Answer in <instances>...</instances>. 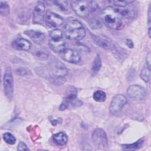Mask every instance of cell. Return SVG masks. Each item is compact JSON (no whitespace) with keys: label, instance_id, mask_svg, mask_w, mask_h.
Segmentation results:
<instances>
[{"label":"cell","instance_id":"obj_4","mask_svg":"<svg viewBox=\"0 0 151 151\" xmlns=\"http://www.w3.org/2000/svg\"><path fill=\"white\" fill-rule=\"evenodd\" d=\"M49 46L54 52L60 53L65 48V41L61 29H54L50 33Z\"/></svg>","mask_w":151,"mask_h":151},{"label":"cell","instance_id":"obj_5","mask_svg":"<svg viewBox=\"0 0 151 151\" xmlns=\"http://www.w3.org/2000/svg\"><path fill=\"white\" fill-rule=\"evenodd\" d=\"M3 86L4 94L9 101H11L14 96V81L11 68H5L3 76Z\"/></svg>","mask_w":151,"mask_h":151},{"label":"cell","instance_id":"obj_33","mask_svg":"<svg viewBox=\"0 0 151 151\" xmlns=\"http://www.w3.org/2000/svg\"><path fill=\"white\" fill-rule=\"evenodd\" d=\"M147 14H148V24H149V28L150 27V15H151V12H150V5H149V8H148V12H147Z\"/></svg>","mask_w":151,"mask_h":151},{"label":"cell","instance_id":"obj_10","mask_svg":"<svg viewBox=\"0 0 151 151\" xmlns=\"http://www.w3.org/2000/svg\"><path fill=\"white\" fill-rule=\"evenodd\" d=\"M146 90L145 88L137 84L130 86L127 89V94L128 97L134 100H142L146 96Z\"/></svg>","mask_w":151,"mask_h":151},{"label":"cell","instance_id":"obj_20","mask_svg":"<svg viewBox=\"0 0 151 151\" xmlns=\"http://www.w3.org/2000/svg\"><path fill=\"white\" fill-rule=\"evenodd\" d=\"M101 65H102V62H101V57H100V54H97L93 61V63H92V65H91V71L93 73H97L101 68Z\"/></svg>","mask_w":151,"mask_h":151},{"label":"cell","instance_id":"obj_29","mask_svg":"<svg viewBox=\"0 0 151 151\" xmlns=\"http://www.w3.org/2000/svg\"><path fill=\"white\" fill-rule=\"evenodd\" d=\"M35 55L41 60H45L48 58V54L42 51H38L35 52Z\"/></svg>","mask_w":151,"mask_h":151},{"label":"cell","instance_id":"obj_12","mask_svg":"<svg viewBox=\"0 0 151 151\" xmlns=\"http://www.w3.org/2000/svg\"><path fill=\"white\" fill-rule=\"evenodd\" d=\"M60 55L63 60L69 63L77 64L81 60V57L78 53L71 48H65L60 53Z\"/></svg>","mask_w":151,"mask_h":151},{"label":"cell","instance_id":"obj_6","mask_svg":"<svg viewBox=\"0 0 151 151\" xmlns=\"http://www.w3.org/2000/svg\"><path fill=\"white\" fill-rule=\"evenodd\" d=\"M77 91L76 88L73 86H69L67 88L65 97L60 106L59 110L63 111L67 109L71 104H73L74 106H76L77 104L81 105V101L77 99Z\"/></svg>","mask_w":151,"mask_h":151},{"label":"cell","instance_id":"obj_26","mask_svg":"<svg viewBox=\"0 0 151 151\" xmlns=\"http://www.w3.org/2000/svg\"><path fill=\"white\" fill-rule=\"evenodd\" d=\"M140 77L145 82H149L150 79V69L147 67L143 68L140 72Z\"/></svg>","mask_w":151,"mask_h":151},{"label":"cell","instance_id":"obj_32","mask_svg":"<svg viewBox=\"0 0 151 151\" xmlns=\"http://www.w3.org/2000/svg\"><path fill=\"white\" fill-rule=\"evenodd\" d=\"M126 45L129 47V48H133L134 47V44L133 42L132 41V40H131L130 39H127L126 40Z\"/></svg>","mask_w":151,"mask_h":151},{"label":"cell","instance_id":"obj_21","mask_svg":"<svg viewBox=\"0 0 151 151\" xmlns=\"http://www.w3.org/2000/svg\"><path fill=\"white\" fill-rule=\"evenodd\" d=\"M93 97L97 102H104L106 99V94L102 90H97L93 93Z\"/></svg>","mask_w":151,"mask_h":151},{"label":"cell","instance_id":"obj_34","mask_svg":"<svg viewBox=\"0 0 151 151\" xmlns=\"http://www.w3.org/2000/svg\"><path fill=\"white\" fill-rule=\"evenodd\" d=\"M147 33H148V36H149V37L150 38V27H149V28H148Z\"/></svg>","mask_w":151,"mask_h":151},{"label":"cell","instance_id":"obj_8","mask_svg":"<svg viewBox=\"0 0 151 151\" xmlns=\"http://www.w3.org/2000/svg\"><path fill=\"white\" fill-rule=\"evenodd\" d=\"M91 139L94 145L98 149H105L109 146L106 133L101 128H97L93 132Z\"/></svg>","mask_w":151,"mask_h":151},{"label":"cell","instance_id":"obj_9","mask_svg":"<svg viewBox=\"0 0 151 151\" xmlns=\"http://www.w3.org/2000/svg\"><path fill=\"white\" fill-rule=\"evenodd\" d=\"M127 101V99L125 96L120 94L116 95L110 102L109 107L110 113L113 115H117L121 112Z\"/></svg>","mask_w":151,"mask_h":151},{"label":"cell","instance_id":"obj_2","mask_svg":"<svg viewBox=\"0 0 151 151\" xmlns=\"http://www.w3.org/2000/svg\"><path fill=\"white\" fill-rule=\"evenodd\" d=\"M64 34L66 38L70 40H80L86 35V30L78 20L72 19L64 26Z\"/></svg>","mask_w":151,"mask_h":151},{"label":"cell","instance_id":"obj_14","mask_svg":"<svg viewBox=\"0 0 151 151\" xmlns=\"http://www.w3.org/2000/svg\"><path fill=\"white\" fill-rule=\"evenodd\" d=\"M63 22V18L58 14L53 12H49L47 14L45 23L49 27L57 28L60 27Z\"/></svg>","mask_w":151,"mask_h":151},{"label":"cell","instance_id":"obj_3","mask_svg":"<svg viewBox=\"0 0 151 151\" xmlns=\"http://www.w3.org/2000/svg\"><path fill=\"white\" fill-rule=\"evenodd\" d=\"M68 74V70L65 65L56 61L52 63L50 65V80L55 85H61L65 81V76Z\"/></svg>","mask_w":151,"mask_h":151},{"label":"cell","instance_id":"obj_25","mask_svg":"<svg viewBox=\"0 0 151 151\" xmlns=\"http://www.w3.org/2000/svg\"><path fill=\"white\" fill-rule=\"evenodd\" d=\"M109 3L111 4L112 5H115L118 8H123L125 7L130 4H132L133 2V1H108Z\"/></svg>","mask_w":151,"mask_h":151},{"label":"cell","instance_id":"obj_27","mask_svg":"<svg viewBox=\"0 0 151 151\" xmlns=\"http://www.w3.org/2000/svg\"><path fill=\"white\" fill-rule=\"evenodd\" d=\"M16 74L21 76H27L29 74H31V73L29 70L25 68H19L15 70Z\"/></svg>","mask_w":151,"mask_h":151},{"label":"cell","instance_id":"obj_11","mask_svg":"<svg viewBox=\"0 0 151 151\" xmlns=\"http://www.w3.org/2000/svg\"><path fill=\"white\" fill-rule=\"evenodd\" d=\"M45 7L42 2L38 1L35 5L32 12V22L34 24H42L45 17Z\"/></svg>","mask_w":151,"mask_h":151},{"label":"cell","instance_id":"obj_30","mask_svg":"<svg viewBox=\"0 0 151 151\" xmlns=\"http://www.w3.org/2000/svg\"><path fill=\"white\" fill-rule=\"evenodd\" d=\"M17 150H29V148L27 147V145L24 142H20L18 145Z\"/></svg>","mask_w":151,"mask_h":151},{"label":"cell","instance_id":"obj_13","mask_svg":"<svg viewBox=\"0 0 151 151\" xmlns=\"http://www.w3.org/2000/svg\"><path fill=\"white\" fill-rule=\"evenodd\" d=\"M92 38L96 45L104 50L112 51L115 48V46L113 42L107 38L102 36L92 35Z\"/></svg>","mask_w":151,"mask_h":151},{"label":"cell","instance_id":"obj_28","mask_svg":"<svg viewBox=\"0 0 151 151\" xmlns=\"http://www.w3.org/2000/svg\"><path fill=\"white\" fill-rule=\"evenodd\" d=\"M102 24L103 22L100 19H94L91 22V27L92 28H100L102 26Z\"/></svg>","mask_w":151,"mask_h":151},{"label":"cell","instance_id":"obj_23","mask_svg":"<svg viewBox=\"0 0 151 151\" xmlns=\"http://www.w3.org/2000/svg\"><path fill=\"white\" fill-rule=\"evenodd\" d=\"M3 140L9 145H14L16 142L15 137L9 132H6L3 134L2 136Z\"/></svg>","mask_w":151,"mask_h":151},{"label":"cell","instance_id":"obj_7","mask_svg":"<svg viewBox=\"0 0 151 151\" xmlns=\"http://www.w3.org/2000/svg\"><path fill=\"white\" fill-rule=\"evenodd\" d=\"M71 6L74 12L82 18H86L90 12V5L87 1L76 0L71 2Z\"/></svg>","mask_w":151,"mask_h":151},{"label":"cell","instance_id":"obj_18","mask_svg":"<svg viewBox=\"0 0 151 151\" xmlns=\"http://www.w3.org/2000/svg\"><path fill=\"white\" fill-rule=\"evenodd\" d=\"M53 142L58 146L65 145L68 141V136L63 132H60L52 136Z\"/></svg>","mask_w":151,"mask_h":151},{"label":"cell","instance_id":"obj_22","mask_svg":"<svg viewBox=\"0 0 151 151\" xmlns=\"http://www.w3.org/2000/svg\"><path fill=\"white\" fill-rule=\"evenodd\" d=\"M10 8L6 1H1L0 2V13L3 17H6L9 14Z\"/></svg>","mask_w":151,"mask_h":151},{"label":"cell","instance_id":"obj_1","mask_svg":"<svg viewBox=\"0 0 151 151\" xmlns=\"http://www.w3.org/2000/svg\"><path fill=\"white\" fill-rule=\"evenodd\" d=\"M101 21L110 29L118 30L123 27L122 17L113 6H107L103 9Z\"/></svg>","mask_w":151,"mask_h":151},{"label":"cell","instance_id":"obj_16","mask_svg":"<svg viewBox=\"0 0 151 151\" xmlns=\"http://www.w3.org/2000/svg\"><path fill=\"white\" fill-rule=\"evenodd\" d=\"M24 34L37 44H42L45 41V37L43 32L34 30H27Z\"/></svg>","mask_w":151,"mask_h":151},{"label":"cell","instance_id":"obj_15","mask_svg":"<svg viewBox=\"0 0 151 151\" xmlns=\"http://www.w3.org/2000/svg\"><path fill=\"white\" fill-rule=\"evenodd\" d=\"M11 46L13 48L19 51H28L31 47V43L27 39L20 38L14 40Z\"/></svg>","mask_w":151,"mask_h":151},{"label":"cell","instance_id":"obj_24","mask_svg":"<svg viewBox=\"0 0 151 151\" xmlns=\"http://www.w3.org/2000/svg\"><path fill=\"white\" fill-rule=\"evenodd\" d=\"M52 2L54 4V5L58 7V8L64 12H67L68 11V4L67 1H52Z\"/></svg>","mask_w":151,"mask_h":151},{"label":"cell","instance_id":"obj_17","mask_svg":"<svg viewBox=\"0 0 151 151\" xmlns=\"http://www.w3.org/2000/svg\"><path fill=\"white\" fill-rule=\"evenodd\" d=\"M130 5L123 8H115L116 11L121 16L128 19H133L135 15V11L133 8L129 6Z\"/></svg>","mask_w":151,"mask_h":151},{"label":"cell","instance_id":"obj_31","mask_svg":"<svg viewBox=\"0 0 151 151\" xmlns=\"http://www.w3.org/2000/svg\"><path fill=\"white\" fill-rule=\"evenodd\" d=\"M150 52H149L146 55V65H147V67H148L149 69H150V61H151V59H150Z\"/></svg>","mask_w":151,"mask_h":151},{"label":"cell","instance_id":"obj_19","mask_svg":"<svg viewBox=\"0 0 151 151\" xmlns=\"http://www.w3.org/2000/svg\"><path fill=\"white\" fill-rule=\"evenodd\" d=\"M145 142L144 138H141L139 139L137 141H136L134 143H133L132 144H124L122 145V147L124 150H137L140 149L143 143Z\"/></svg>","mask_w":151,"mask_h":151}]
</instances>
